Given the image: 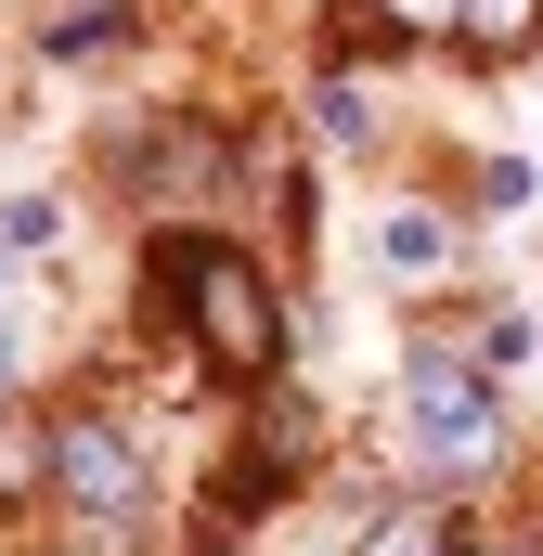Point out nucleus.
Here are the masks:
<instances>
[{"label": "nucleus", "instance_id": "2", "mask_svg": "<svg viewBox=\"0 0 543 556\" xmlns=\"http://www.w3.org/2000/svg\"><path fill=\"white\" fill-rule=\"evenodd\" d=\"M402 453L440 492L505 466V389H492L466 350H440V337H414V363H402Z\"/></svg>", "mask_w": 543, "mask_h": 556}, {"label": "nucleus", "instance_id": "16", "mask_svg": "<svg viewBox=\"0 0 543 556\" xmlns=\"http://www.w3.org/2000/svg\"><path fill=\"white\" fill-rule=\"evenodd\" d=\"M194 556H260V544H247V531H220V518H207V531H194Z\"/></svg>", "mask_w": 543, "mask_h": 556}, {"label": "nucleus", "instance_id": "4", "mask_svg": "<svg viewBox=\"0 0 543 556\" xmlns=\"http://www.w3.org/2000/svg\"><path fill=\"white\" fill-rule=\"evenodd\" d=\"M117 168H130V194H155V207H207L220 168H233V142L207 130V117H142V130H117Z\"/></svg>", "mask_w": 543, "mask_h": 556}, {"label": "nucleus", "instance_id": "12", "mask_svg": "<svg viewBox=\"0 0 543 556\" xmlns=\"http://www.w3.org/2000/svg\"><path fill=\"white\" fill-rule=\"evenodd\" d=\"M104 39H130V0H78V13H52V52H104Z\"/></svg>", "mask_w": 543, "mask_h": 556}, {"label": "nucleus", "instance_id": "9", "mask_svg": "<svg viewBox=\"0 0 543 556\" xmlns=\"http://www.w3.org/2000/svg\"><path fill=\"white\" fill-rule=\"evenodd\" d=\"M389 52H402V26H389L376 0H337V13H324V65L363 78V65H389Z\"/></svg>", "mask_w": 543, "mask_h": 556}, {"label": "nucleus", "instance_id": "11", "mask_svg": "<svg viewBox=\"0 0 543 556\" xmlns=\"http://www.w3.org/2000/svg\"><path fill=\"white\" fill-rule=\"evenodd\" d=\"M52 233H65V207H52V194H0V260H39Z\"/></svg>", "mask_w": 543, "mask_h": 556}, {"label": "nucleus", "instance_id": "8", "mask_svg": "<svg viewBox=\"0 0 543 556\" xmlns=\"http://www.w3.org/2000/svg\"><path fill=\"white\" fill-rule=\"evenodd\" d=\"M453 247H466V233H453L440 207H389V220H376V260H389V273H402V285L453 273Z\"/></svg>", "mask_w": 543, "mask_h": 556}, {"label": "nucleus", "instance_id": "1", "mask_svg": "<svg viewBox=\"0 0 543 556\" xmlns=\"http://www.w3.org/2000/svg\"><path fill=\"white\" fill-rule=\"evenodd\" d=\"M142 285L181 311V337H194L233 389H272V376H285V350H298L285 285H272L233 233H155V247H142Z\"/></svg>", "mask_w": 543, "mask_h": 556}, {"label": "nucleus", "instance_id": "13", "mask_svg": "<svg viewBox=\"0 0 543 556\" xmlns=\"http://www.w3.org/2000/svg\"><path fill=\"white\" fill-rule=\"evenodd\" d=\"M466 363H479V376H518V363H531V324H518V311H492V324H479V350H466Z\"/></svg>", "mask_w": 543, "mask_h": 556}, {"label": "nucleus", "instance_id": "5", "mask_svg": "<svg viewBox=\"0 0 543 556\" xmlns=\"http://www.w3.org/2000/svg\"><path fill=\"white\" fill-rule=\"evenodd\" d=\"M453 52L466 65H531L543 52V0H453Z\"/></svg>", "mask_w": 543, "mask_h": 556}, {"label": "nucleus", "instance_id": "7", "mask_svg": "<svg viewBox=\"0 0 543 556\" xmlns=\"http://www.w3.org/2000/svg\"><path fill=\"white\" fill-rule=\"evenodd\" d=\"M350 556H466V518L453 505H376L350 531Z\"/></svg>", "mask_w": 543, "mask_h": 556}, {"label": "nucleus", "instance_id": "14", "mask_svg": "<svg viewBox=\"0 0 543 556\" xmlns=\"http://www.w3.org/2000/svg\"><path fill=\"white\" fill-rule=\"evenodd\" d=\"M376 13L402 26V52H414V39H453V0H376Z\"/></svg>", "mask_w": 543, "mask_h": 556}, {"label": "nucleus", "instance_id": "6", "mask_svg": "<svg viewBox=\"0 0 543 556\" xmlns=\"http://www.w3.org/2000/svg\"><path fill=\"white\" fill-rule=\"evenodd\" d=\"M247 453H272V466H298V479H311V466H324V402L272 376V389H260V415H247Z\"/></svg>", "mask_w": 543, "mask_h": 556}, {"label": "nucleus", "instance_id": "10", "mask_svg": "<svg viewBox=\"0 0 543 556\" xmlns=\"http://www.w3.org/2000/svg\"><path fill=\"white\" fill-rule=\"evenodd\" d=\"M311 130L324 142H376V91H363L350 65H324V78H311Z\"/></svg>", "mask_w": 543, "mask_h": 556}, {"label": "nucleus", "instance_id": "15", "mask_svg": "<svg viewBox=\"0 0 543 556\" xmlns=\"http://www.w3.org/2000/svg\"><path fill=\"white\" fill-rule=\"evenodd\" d=\"M466 556H543V531H492V544L466 531Z\"/></svg>", "mask_w": 543, "mask_h": 556}, {"label": "nucleus", "instance_id": "3", "mask_svg": "<svg viewBox=\"0 0 543 556\" xmlns=\"http://www.w3.org/2000/svg\"><path fill=\"white\" fill-rule=\"evenodd\" d=\"M39 479H52L65 531H91V544H130L142 518H155V466H142V440L117 415H91V402L39 427Z\"/></svg>", "mask_w": 543, "mask_h": 556}]
</instances>
